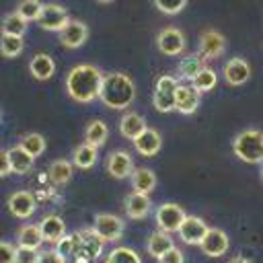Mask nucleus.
Returning a JSON list of instances; mask_svg holds the SVG:
<instances>
[{
    "mask_svg": "<svg viewBox=\"0 0 263 263\" xmlns=\"http://www.w3.org/2000/svg\"><path fill=\"white\" fill-rule=\"evenodd\" d=\"M103 76L105 74L97 66L78 64L66 76V92L76 103H92L95 99H99Z\"/></svg>",
    "mask_w": 263,
    "mask_h": 263,
    "instance_id": "obj_1",
    "label": "nucleus"
},
{
    "mask_svg": "<svg viewBox=\"0 0 263 263\" xmlns=\"http://www.w3.org/2000/svg\"><path fill=\"white\" fill-rule=\"evenodd\" d=\"M136 97V86H134V80L123 74V72H111V74H105L103 76V84H101V92H99V99L105 107L109 109H127L132 105Z\"/></svg>",
    "mask_w": 263,
    "mask_h": 263,
    "instance_id": "obj_2",
    "label": "nucleus"
},
{
    "mask_svg": "<svg viewBox=\"0 0 263 263\" xmlns=\"http://www.w3.org/2000/svg\"><path fill=\"white\" fill-rule=\"evenodd\" d=\"M232 152L249 164H263V132L242 129L232 140Z\"/></svg>",
    "mask_w": 263,
    "mask_h": 263,
    "instance_id": "obj_3",
    "label": "nucleus"
},
{
    "mask_svg": "<svg viewBox=\"0 0 263 263\" xmlns=\"http://www.w3.org/2000/svg\"><path fill=\"white\" fill-rule=\"evenodd\" d=\"M177 86H179V80H177L175 76H168V74H162V76L156 80L154 95H152V103H154L156 111L168 113V111L175 109Z\"/></svg>",
    "mask_w": 263,
    "mask_h": 263,
    "instance_id": "obj_4",
    "label": "nucleus"
},
{
    "mask_svg": "<svg viewBox=\"0 0 263 263\" xmlns=\"http://www.w3.org/2000/svg\"><path fill=\"white\" fill-rule=\"evenodd\" d=\"M92 230L105 240V242H115L123 236L125 222L115 216V214H97L92 222Z\"/></svg>",
    "mask_w": 263,
    "mask_h": 263,
    "instance_id": "obj_5",
    "label": "nucleus"
},
{
    "mask_svg": "<svg viewBox=\"0 0 263 263\" xmlns=\"http://www.w3.org/2000/svg\"><path fill=\"white\" fill-rule=\"evenodd\" d=\"M187 214L185 210L179 205V203H162L158 210H156V224H158V230L171 234V232H179L181 224L185 222Z\"/></svg>",
    "mask_w": 263,
    "mask_h": 263,
    "instance_id": "obj_6",
    "label": "nucleus"
},
{
    "mask_svg": "<svg viewBox=\"0 0 263 263\" xmlns=\"http://www.w3.org/2000/svg\"><path fill=\"white\" fill-rule=\"evenodd\" d=\"M70 21H72V18H70L68 10H66L62 4H55V2L43 4L41 14H39V18H37V23H39L41 29H45V31H58V33H60Z\"/></svg>",
    "mask_w": 263,
    "mask_h": 263,
    "instance_id": "obj_7",
    "label": "nucleus"
},
{
    "mask_svg": "<svg viewBox=\"0 0 263 263\" xmlns=\"http://www.w3.org/2000/svg\"><path fill=\"white\" fill-rule=\"evenodd\" d=\"M156 45L164 55H181L185 49V35L175 27H166L158 33Z\"/></svg>",
    "mask_w": 263,
    "mask_h": 263,
    "instance_id": "obj_8",
    "label": "nucleus"
},
{
    "mask_svg": "<svg viewBox=\"0 0 263 263\" xmlns=\"http://www.w3.org/2000/svg\"><path fill=\"white\" fill-rule=\"evenodd\" d=\"M226 51V39L220 31H203L199 37V53L203 60H216Z\"/></svg>",
    "mask_w": 263,
    "mask_h": 263,
    "instance_id": "obj_9",
    "label": "nucleus"
},
{
    "mask_svg": "<svg viewBox=\"0 0 263 263\" xmlns=\"http://www.w3.org/2000/svg\"><path fill=\"white\" fill-rule=\"evenodd\" d=\"M35 208H37V201H35V197H33L31 191L21 189V191H14V193L8 197V212H10L14 218L27 220V218L33 216Z\"/></svg>",
    "mask_w": 263,
    "mask_h": 263,
    "instance_id": "obj_10",
    "label": "nucleus"
},
{
    "mask_svg": "<svg viewBox=\"0 0 263 263\" xmlns=\"http://www.w3.org/2000/svg\"><path fill=\"white\" fill-rule=\"evenodd\" d=\"M228 247H230V240H228V234L222 228H210L205 238L199 245V249L208 257H222L228 251Z\"/></svg>",
    "mask_w": 263,
    "mask_h": 263,
    "instance_id": "obj_11",
    "label": "nucleus"
},
{
    "mask_svg": "<svg viewBox=\"0 0 263 263\" xmlns=\"http://www.w3.org/2000/svg\"><path fill=\"white\" fill-rule=\"evenodd\" d=\"M134 160L129 156L127 150H113L107 158V173L115 179H125V177H132L134 173Z\"/></svg>",
    "mask_w": 263,
    "mask_h": 263,
    "instance_id": "obj_12",
    "label": "nucleus"
},
{
    "mask_svg": "<svg viewBox=\"0 0 263 263\" xmlns=\"http://www.w3.org/2000/svg\"><path fill=\"white\" fill-rule=\"evenodd\" d=\"M208 230H210V226H208L201 218H197V216H187L185 222H183L181 228H179V234H181V240L187 242V245H201V240L205 238Z\"/></svg>",
    "mask_w": 263,
    "mask_h": 263,
    "instance_id": "obj_13",
    "label": "nucleus"
},
{
    "mask_svg": "<svg viewBox=\"0 0 263 263\" xmlns=\"http://www.w3.org/2000/svg\"><path fill=\"white\" fill-rule=\"evenodd\" d=\"M88 39V27L82 21H70L62 31H60V41L64 47L68 49H76L80 45H84V41Z\"/></svg>",
    "mask_w": 263,
    "mask_h": 263,
    "instance_id": "obj_14",
    "label": "nucleus"
},
{
    "mask_svg": "<svg viewBox=\"0 0 263 263\" xmlns=\"http://www.w3.org/2000/svg\"><path fill=\"white\" fill-rule=\"evenodd\" d=\"M199 95L193 84H179L177 86V95H175V109L183 115H191L197 111L199 107Z\"/></svg>",
    "mask_w": 263,
    "mask_h": 263,
    "instance_id": "obj_15",
    "label": "nucleus"
},
{
    "mask_svg": "<svg viewBox=\"0 0 263 263\" xmlns=\"http://www.w3.org/2000/svg\"><path fill=\"white\" fill-rule=\"evenodd\" d=\"M123 208H125V216H127V218H132V220H142V218H146V216L150 214L152 201H150L148 195L132 191L129 195H125Z\"/></svg>",
    "mask_w": 263,
    "mask_h": 263,
    "instance_id": "obj_16",
    "label": "nucleus"
},
{
    "mask_svg": "<svg viewBox=\"0 0 263 263\" xmlns=\"http://www.w3.org/2000/svg\"><path fill=\"white\" fill-rule=\"evenodd\" d=\"M222 72H224L226 82L232 84V86H240V84H245L251 78V66L245 60H240V58H230L224 64Z\"/></svg>",
    "mask_w": 263,
    "mask_h": 263,
    "instance_id": "obj_17",
    "label": "nucleus"
},
{
    "mask_svg": "<svg viewBox=\"0 0 263 263\" xmlns=\"http://www.w3.org/2000/svg\"><path fill=\"white\" fill-rule=\"evenodd\" d=\"M78 234H80V257H84V259H88V261H95V259L103 253L105 240H103L92 228L78 230Z\"/></svg>",
    "mask_w": 263,
    "mask_h": 263,
    "instance_id": "obj_18",
    "label": "nucleus"
},
{
    "mask_svg": "<svg viewBox=\"0 0 263 263\" xmlns=\"http://www.w3.org/2000/svg\"><path fill=\"white\" fill-rule=\"evenodd\" d=\"M160 146H162V138H160L158 129H154V127H146V129L134 140V148H136L142 156H154V154H158Z\"/></svg>",
    "mask_w": 263,
    "mask_h": 263,
    "instance_id": "obj_19",
    "label": "nucleus"
},
{
    "mask_svg": "<svg viewBox=\"0 0 263 263\" xmlns=\"http://www.w3.org/2000/svg\"><path fill=\"white\" fill-rule=\"evenodd\" d=\"M39 230H41L43 240H47V242H53V245H55L60 238H64V236H66V222H64L60 216L49 214V216H45V218L39 222Z\"/></svg>",
    "mask_w": 263,
    "mask_h": 263,
    "instance_id": "obj_20",
    "label": "nucleus"
},
{
    "mask_svg": "<svg viewBox=\"0 0 263 263\" xmlns=\"http://www.w3.org/2000/svg\"><path fill=\"white\" fill-rule=\"evenodd\" d=\"M146 127H148V125H146V119H144L140 113H136V111H127V113L119 119V132H121V136L127 138V140H132V142H134Z\"/></svg>",
    "mask_w": 263,
    "mask_h": 263,
    "instance_id": "obj_21",
    "label": "nucleus"
},
{
    "mask_svg": "<svg viewBox=\"0 0 263 263\" xmlns=\"http://www.w3.org/2000/svg\"><path fill=\"white\" fill-rule=\"evenodd\" d=\"M29 72L37 80H49L55 72V62L47 53H35L29 62Z\"/></svg>",
    "mask_w": 263,
    "mask_h": 263,
    "instance_id": "obj_22",
    "label": "nucleus"
},
{
    "mask_svg": "<svg viewBox=\"0 0 263 263\" xmlns=\"http://www.w3.org/2000/svg\"><path fill=\"white\" fill-rule=\"evenodd\" d=\"M8 162H10V173H14V175H27L33 168L35 158L31 154H27L21 146H12L8 150Z\"/></svg>",
    "mask_w": 263,
    "mask_h": 263,
    "instance_id": "obj_23",
    "label": "nucleus"
},
{
    "mask_svg": "<svg viewBox=\"0 0 263 263\" xmlns=\"http://www.w3.org/2000/svg\"><path fill=\"white\" fill-rule=\"evenodd\" d=\"M156 183H158V179H156L154 171H150V168H136L132 173V187H134L136 193L148 195V193L154 191Z\"/></svg>",
    "mask_w": 263,
    "mask_h": 263,
    "instance_id": "obj_24",
    "label": "nucleus"
},
{
    "mask_svg": "<svg viewBox=\"0 0 263 263\" xmlns=\"http://www.w3.org/2000/svg\"><path fill=\"white\" fill-rule=\"evenodd\" d=\"M173 247H175V242H173L171 234H166V232H162V230L152 232L150 238H148V242H146L148 255H152L154 259H160V257H162L164 253H168Z\"/></svg>",
    "mask_w": 263,
    "mask_h": 263,
    "instance_id": "obj_25",
    "label": "nucleus"
},
{
    "mask_svg": "<svg viewBox=\"0 0 263 263\" xmlns=\"http://www.w3.org/2000/svg\"><path fill=\"white\" fill-rule=\"evenodd\" d=\"M205 68V60L201 53H189L179 62V76L185 80H193L201 70Z\"/></svg>",
    "mask_w": 263,
    "mask_h": 263,
    "instance_id": "obj_26",
    "label": "nucleus"
},
{
    "mask_svg": "<svg viewBox=\"0 0 263 263\" xmlns=\"http://www.w3.org/2000/svg\"><path fill=\"white\" fill-rule=\"evenodd\" d=\"M55 253L60 257H64L66 263L76 259V257H80V234L72 232V234H66L64 238H60L55 242Z\"/></svg>",
    "mask_w": 263,
    "mask_h": 263,
    "instance_id": "obj_27",
    "label": "nucleus"
},
{
    "mask_svg": "<svg viewBox=\"0 0 263 263\" xmlns=\"http://www.w3.org/2000/svg\"><path fill=\"white\" fill-rule=\"evenodd\" d=\"M107 138H109V127L101 119L90 121L86 125V129H84V142L90 144V146H95V148H101L107 142Z\"/></svg>",
    "mask_w": 263,
    "mask_h": 263,
    "instance_id": "obj_28",
    "label": "nucleus"
},
{
    "mask_svg": "<svg viewBox=\"0 0 263 263\" xmlns=\"http://www.w3.org/2000/svg\"><path fill=\"white\" fill-rule=\"evenodd\" d=\"M16 240H18V247L39 249L41 242H43L39 224H23V226L18 228V232H16Z\"/></svg>",
    "mask_w": 263,
    "mask_h": 263,
    "instance_id": "obj_29",
    "label": "nucleus"
},
{
    "mask_svg": "<svg viewBox=\"0 0 263 263\" xmlns=\"http://www.w3.org/2000/svg\"><path fill=\"white\" fill-rule=\"evenodd\" d=\"M97 154H99V148L82 142L80 146L74 148V154H72V162L74 166L78 168H92L95 162H97Z\"/></svg>",
    "mask_w": 263,
    "mask_h": 263,
    "instance_id": "obj_30",
    "label": "nucleus"
},
{
    "mask_svg": "<svg viewBox=\"0 0 263 263\" xmlns=\"http://www.w3.org/2000/svg\"><path fill=\"white\" fill-rule=\"evenodd\" d=\"M47 177L53 185H66L70 179H72V162L70 160H53L47 168Z\"/></svg>",
    "mask_w": 263,
    "mask_h": 263,
    "instance_id": "obj_31",
    "label": "nucleus"
},
{
    "mask_svg": "<svg viewBox=\"0 0 263 263\" xmlns=\"http://www.w3.org/2000/svg\"><path fill=\"white\" fill-rule=\"evenodd\" d=\"M27 154H31L33 158H37L39 154H43L45 152V138L41 136V134H35V132H31V134H25L23 138H21V144H18Z\"/></svg>",
    "mask_w": 263,
    "mask_h": 263,
    "instance_id": "obj_32",
    "label": "nucleus"
},
{
    "mask_svg": "<svg viewBox=\"0 0 263 263\" xmlns=\"http://www.w3.org/2000/svg\"><path fill=\"white\" fill-rule=\"evenodd\" d=\"M27 33V21L16 12H10L2 18V35H16L23 37Z\"/></svg>",
    "mask_w": 263,
    "mask_h": 263,
    "instance_id": "obj_33",
    "label": "nucleus"
},
{
    "mask_svg": "<svg viewBox=\"0 0 263 263\" xmlns=\"http://www.w3.org/2000/svg\"><path fill=\"white\" fill-rule=\"evenodd\" d=\"M23 47H25L23 37H16V35H0V53L4 58H16V55H21Z\"/></svg>",
    "mask_w": 263,
    "mask_h": 263,
    "instance_id": "obj_34",
    "label": "nucleus"
},
{
    "mask_svg": "<svg viewBox=\"0 0 263 263\" xmlns=\"http://www.w3.org/2000/svg\"><path fill=\"white\" fill-rule=\"evenodd\" d=\"M105 263H142V259H140V255H138L134 249H129V247H115V249L107 255Z\"/></svg>",
    "mask_w": 263,
    "mask_h": 263,
    "instance_id": "obj_35",
    "label": "nucleus"
},
{
    "mask_svg": "<svg viewBox=\"0 0 263 263\" xmlns=\"http://www.w3.org/2000/svg\"><path fill=\"white\" fill-rule=\"evenodd\" d=\"M216 82H218V76H216V72H214L212 68H208V66L191 80V84H193V88H195L197 92H208V90H212V88L216 86Z\"/></svg>",
    "mask_w": 263,
    "mask_h": 263,
    "instance_id": "obj_36",
    "label": "nucleus"
},
{
    "mask_svg": "<svg viewBox=\"0 0 263 263\" xmlns=\"http://www.w3.org/2000/svg\"><path fill=\"white\" fill-rule=\"evenodd\" d=\"M41 8H43V4L39 0H21L18 6H16V14L23 16L27 23L29 21H37L39 14H41Z\"/></svg>",
    "mask_w": 263,
    "mask_h": 263,
    "instance_id": "obj_37",
    "label": "nucleus"
},
{
    "mask_svg": "<svg viewBox=\"0 0 263 263\" xmlns=\"http://www.w3.org/2000/svg\"><path fill=\"white\" fill-rule=\"evenodd\" d=\"M154 6L164 14H179L187 6V0H154Z\"/></svg>",
    "mask_w": 263,
    "mask_h": 263,
    "instance_id": "obj_38",
    "label": "nucleus"
},
{
    "mask_svg": "<svg viewBox=\"0 0 263 263\" xmlns=\"http://www.w3.org/2000/svg\"><path fill=\"white\" fill-rule=\"evenodd\" d=\"M37 261H39V251H37V249L16 247V253H14V263H37Z\"/></svg>",
    "mask_w": 263,
    "mask_h": 263,
    "instance_id": "obj_39",
    "label": "nucleus"
},
{
    "mask_svg": "<svg viewBox=\"0 0 263 263\" xmlns=\"http://www.w3.org/2000/svg\"><path fill=\"white\" fill-rule=\"evenodd\" d=\"M16 247L8 240H0V263H14Z\"/></svg>",
    "mask_w": 263,
    "mask_h": 263,
    "instance_id": "obj_40",
    "label": "nucleus"
},
{
    "mask_svg": "<svg viewBox=\"0 0 263 263\" xmlns=\"http://www.w3.org/2000/svg\"><path fill=\"white\" fill-rule=\"evenodd\" d=\"M158 263H185L183 251H181V249H177V247H173L168 253H164V255L158 259Z\"/></svg>",
    "mask_w": 263,
    "mask_h": 263,
    "instance_id": "obj_41",
    "label": "nucleus"
},
{
    "mask_svg": "<svg viewBox=\"0 0 263 263\" xmlns=\"http://www.w3.org/2000/svg\"><path fill=\"white\" fill-rule=\"evenodd\" d=\"M37 263H66V259L60 257V255L55 253V249H51V251L39 253V261H37Z\"/></svg>",
    "mask_w": 263,
    "mask_h": 263,
    "instance_id": "obj_42",
    "label": "nucleus"
},
{
    "mask_svg": "<svg viewBox=\"0 0 263 263\" xmlns=\"http://www.w3.org/2000/svg\"><path fill=\"white\" fill-rule=\"evenodd\" d=\"M10 175V162H8V150H0V177Z\"/></svg>",
    "mask_w": 263,
    "mask_h": 263,
    "instance_id": "obj_43",
    "label": "nucleus"
},
{
    "mask_svg": "<svg viewBox=\"0 0 263 263\" xmlns=\"http://www.w3.org/2000/svg\"><path fill=\"white\" fill-rule=\"evenodd\" d=\"M230 263H253V261H251V259H247V257L236 255V257H232V259H230Z\"/></svg>",
    "mask_w": 263,
    "mask_h": 263,
    "instance_id": "obj_44",
    "label": "nucleus"
},
{
    "mask_svg": "<svg viewBox=\"0 0 263 263\" xmlns=\"http://www.w3.org/2000/svg\"><path fill=\"white\" fill-rule=\"evenodd\" d=\"M68 263H90V261L84 259V257H76V259H72V261H68Z\"/></svg>",
    "mask_w": 263,
    "mask_h": 263,
    "instance_id": "obj_45",
    "label": "nucleus"
},
{
    "mask_svg": "<svg viewBox=\"0 0 263 263\" xmlns=\"http://www.w3.org/2000/svg\"><path fill=\"white\" fill-rule=\"evenodd\" d=\"M97 2H101V4H109V2H113V0H97Z\"/></svg>",
    "mask_w": 263,
    "mask_h": 263,
    "instance_id": "obj_46",
    "label": "nucleus"
},
{
    "mask_svg": "<svg viewBox=\"0 0 263 263\" xmlns=\"http://www.w3.org/2000/svg\"><path fill=\"white\" fill-rule=\"evenodd\" d=\"M261 179H263V168H261Z\"/></svg>",
    "mask_w": 263,
    "mask_h": 263,
    "instance_id": "obj_47",
    "label": "nucleus"
},
{
    "mask_svg": "<svg viewBox=\"0 0 263 263\" xmlns=\"http://www.w3.org/2000/svg\"><path fill=\"white\" fill-rule=\"evenodd\" d=\"M0 117H2V111H0Z\"/></svg>",
    "mask_w": 263,
    "mask_h": 263,
    "instance_id": "obj_48",
    "label": "nucleus"
}]
</instances>
